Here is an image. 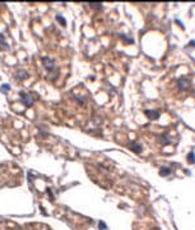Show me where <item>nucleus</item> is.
I'll use <instances>...</instances> for the list:
<instances>
[{
	"label": "nucleus",
	"instance_id": "0eeeda50",
	"mask_svg": "<svg viewBox=\"0 0 195 230\" xmlns=\"http://www.w3.org/2000/svg\"><path fill=\"white\" fill-rule=\"evenodd\" d=\"M28 77V73L25 70H18V78L19 79H24Z\"/></svg>",
	"mask_w": 195,
	"mask_h": 230
},
{
	"label": "nucleus",
	"instance_id": "20e7f679",
	"mask_svg": "<svg viewBox=\"0 0 195 230\" xmlns=\"http://www.w3.org/2000/svg\"><path fill=\"white\" fill-rule=\"evenodd\" d=\"M145 114L152 119H157L159 116V113L158 111H153V110H145Z\"/></svg>",
	"mask_w": 195,
	"mask_h": 230
},
{
	"label": "nucleus",
	"instance_id": "6e6552de",
	"mask_svg": "<svg viewBox=\"0 0 195 230\" xmlns=\"http://www.w3.org/2000/svg\"><path fill=\"white\" fill-rule=\"evenodd\" d=\"M10 90V86L8 85V83H4V85H1V87H0V92H3V93H6Z\"/></svg>",
	"mask_w": 195,
	"mask_h": 230
},
{
	"label": "nucleus",
	"instance_id": "f257e3e1",
	"mask_svg": "<svg viewBox=\"0 0 195 230\" xmlns=\"http://www.w3.org/2000/svg\"><path fill=\"white\" fill-rule=\"evenodd\" d=\"M42 61L45 64V67H46V69L49 70V77L51 79H54L55 77L57 76V68H56V64H55V60L54 59H50V58H46L43 56L42 58Z\"/></svg>",
	"mask_w": 195,
	"mask_h": 230
},
{
	"label": "nucleus",
	"instance_id": "9d476101",
	"mask_svg": "<svg viewBox=\"0 0 195 230\" xmlns=\"http://www.w3.org/2000/svg\"><path fill=\"white\" fill-rule=\"evenodd\" d=\"M195 158H194V152H191V154L189 155V163H194Z\"/></svg>",
	"mask_w": 195,
	"mask_h": 230
},
{
	"label": "nucleus",
	"instance_id": "39448f33",
	"mask_svg": "<svg viewBox=\"0 0 195 230\" xmlns=\"http://www.w3.org/2000/svg\"><path fill=\"white\" fill-rule=\"evenodd\" d=\"M8 49V45L5 42V37L0 33V50H6Z\"/></svg>",
	"mask_w": 195,
	"mask_h": 230
},
{
	"label": "nucleus",
	"instance_id": "1a4fd4ad",
	"mask_svg": "<svg viewBox=\"0 0 195 230\" xmlns=\"http://www.w3.org/2000/svg\"><path fill=\"white\" fill-rule=\"evenodd\" d=\"M56 19L60 22V23H61V26H65V19H64V18L61 17V15H57Z\"/></svg>",
	"mask_w": 195,
	"mask_h": 230
},
{
	"label": "nucleus",
	"instance_id": "9b49d317",
	"mask_svg": "<svg viewBox=\"0 0 195 230\" xmlns=\"http://www.w3.org/2000/svg\"><path fill=\"white\" fill-rule=\"evenodd\" d=\"M100 228H101L102 230H105V229H106V225H105V222H102V221H100Z\"/></svg>",
	"mask_w": 195,
	"mask_h": 230
},
{
	"label": "nucleus",
	"instance_id": "f03ea898",
	"mask_svg": "<svg viewBox=\"0 0 195 230\" xmlns=\"http://www.w3.org/2000/svg\"><path fill=\"white\" fill-rule=\"evenodd\" d=\"M19 96H21V99H22V102H23L24 105L27 106V108H30V106L33 105L34 99L30 95V93H27V92H24V91H21V92H19Z\"/></svg>",
	"mask_w": 195,
	"mask_h": 230
},
{
	"label": "nucleus",
	"instance_id": "423d86ee",
	"mask_svg": "<svg viewBox=\"0 0 195 230\" xmlns=\"http://www.w3.org/2000/svg\"><path fill=\"white\" fill-rule=\"evenodd\" d=\"M170 173H171V169H170V167H162V169H159V174H161L162 176L168 175Z\"/></svg>",
	"mask_w": 195,
	"mask_h": 230
},
{
	"label": "nucleus",
	"instance_id": "7ed1b4c3",
	"mask_svg": "<svg viewBox=\"0 0 195 230\" xmlns=\"http://www.w3.org/2000/svg\"><path fill=\"white\" fill-rule=\"evenodd\" d=\"M178 88H181V90H185V88H187V87L190 86V83H189V79L187 78H181L180 81H178Z\"/></svg>",
	"mask_w": 195,
	"mask_h": 230
}]
</instances>
